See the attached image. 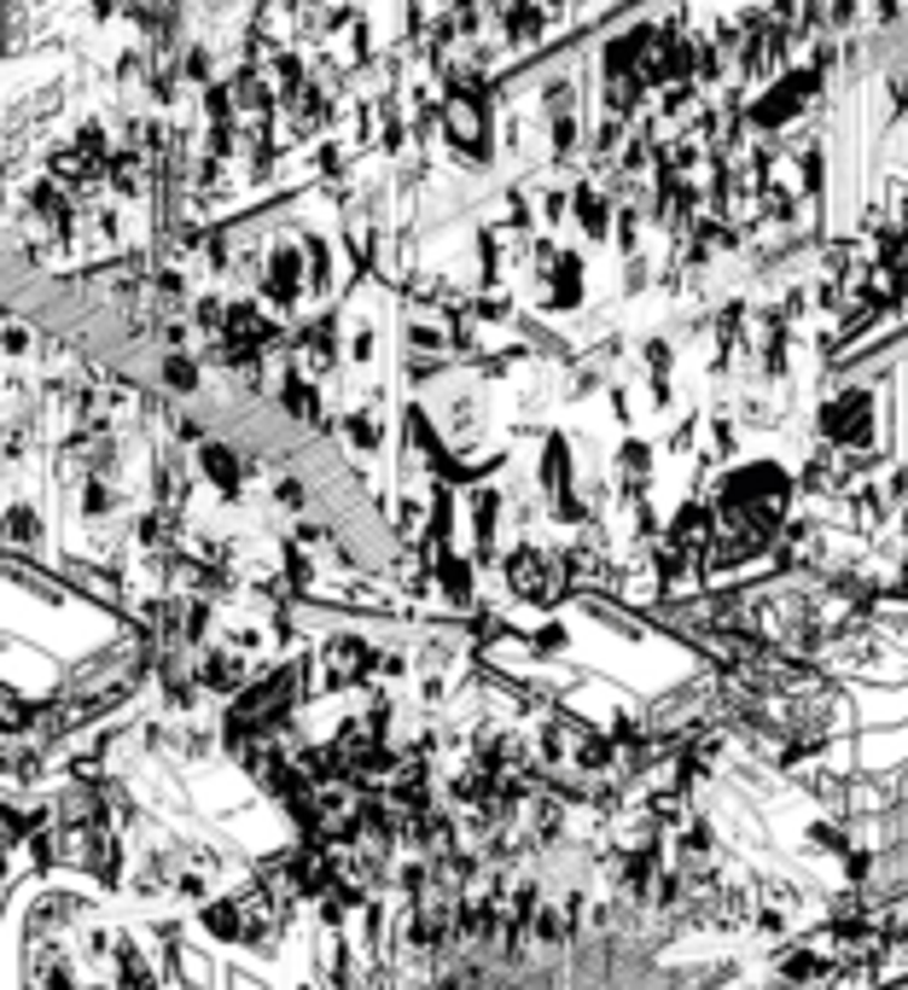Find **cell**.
I'll use <instances>...</instances> for the list:
<instances>
[{
  "label": "cell",
  "instance_id": "7a4b0ae2",
  "mask_svg": "<svg viewBox=\"0 0 908 990\" xmlns=\"http://www.w3.org/2000/svg\"><path fill=\"white\" fill-rule=\"evenodd\" d=\"M204 927H211L216 938H227V944H245V938H251L245 903H211V909H204Z\"/></svg>",
  "mask_w": 908,
  "mask_h": 990
},
{
  "label": "cell",
  "instance_id": "3957f363",
  "mask_svg": "<svg viewBox=\"0 0 908 990\" xmlns=\"http://www.w3.org/2000/svg\"><path fill=\"white\" fill-rule=\"evenodd\" d=\"M111 955H117V979L123 990H152V973H146V955L128 944V938H111Z\"/></svg>",
  "mask_w": 908,
  "mask_h": 990
},
{
  "label": "cell",
  "instance_id": "6da1fadb",
  "mask_svg": "<svg viewBox=\"0 0 908 990\" xmlns=\"http://www.w3.org/2000/svg\"><path fill=\"white\" fill-rule=\"evenodd\" d=\"M833 968H839V961L827 955V950H816V944L781 955V979L787 984H821V979H833Z\"/></svg>",
  "mask_w": 908,
  "mask_h": 990
}]
</instances>
